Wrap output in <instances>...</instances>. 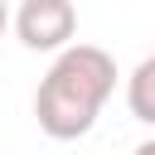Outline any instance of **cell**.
<instances>
[{
	"instance_id": "1",
	"label": "cell",
	"mask_w": 155,
	"mask_h": 155,
	"mask_svg": "<svg viewBox=\"0 0 155 155\" xmlns=\"http://www.w3.org/2000/svg\"><path fill=\"white\" fill-rule=\"evenodd\" d=\"M116 92V58L97 44H68L34 92V121L48 140H78Z\"/></svg>"
},
{
	"instance_id": "2",
	"label": "cell",
	"mask_w": 155,
	"mask_h": 155,
	"mask_svg": "<svg viewBox=\"0 0 155 155\" xmlns=\"http://www.w3.org/2000/svg\"><path fill=\"white\" fill-rule=\"evenodd\" d=\"M15 34L24 48L34 53H63L78 34V10L68 0H24L15 15H10Z\"/></svg>"
},
{
	"instance_id": "3",
	"label": "cell",
	"mask_w": 155,
	"mask_h": 155,
	"mask_svg": "<svg viewBox=\"0 0 155 155\" xmlns=\"http://www.w3.org/2000/svg\"><path fill=\"white\" fill-rule=\"evenodd\" d=\"M126 107H131L136 121L155 126V58H150V53H145V58L131 68V78H126Z\"/></svg>"
},
{
	"instance_id": "4",
	"label": "cell",
	"mask_w": 155,
	"mask_h": 155,
	"mask_svg": "<svg viewBox=\"0 0 155 155\" xmlns=\"http://www.w3.org/2000/svg\"><path fill=\"white\" fill-rule=\"evenodd\" d=\"M5 29H10V5L0 0V39H5Z\"/></svg>"
},
{
	"instance_id": "5",
	"label": "cell",
	"mask_w": 155,
	"mask_h": 155,
	"mask_svg": "<svg viewBox=\"0 0 155 155\" xmlns=\"http://www.w3.org/2000/svg\"><path fill=\"white\" fill-rule=\"evenodd\" d=\"M131 155H155V136H150V140H140V145H136Z\"/></svg>"
},
{
	"instance_id": "6",
	"label": "cell",
	"mask_w": 155,
	"mask_h": 155,
	"mask_svg": "<svg viewBox=\"0 0 155 155\" xmlns=\"http://www.w3.org/2000/svg\"><path fill=\"white\" fill-rule=\"evenodd\" d=\"M150 58H155V53H150Z\"/></svg>"
}]
</instances>
